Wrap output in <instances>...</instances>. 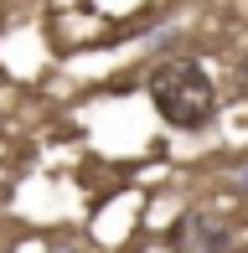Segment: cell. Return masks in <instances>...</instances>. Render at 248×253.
Listing matches in <instances>:
<instances>
[{"label": "cell", "mask_w": 248, "mask_h": 253, "mask_svg": "<svg viewBox=\"0 0 248 253\" xmlns=\"http://www.w3.org/2000/svg\"><path fill=\"white\" fill-rule=\"evenodd\" d=\"M150 103L171 129H202L217 114V88H212L207 67L191 57H171L150 73Z\"/></svg>", "instance_id": "obj_1"}, {"label": "cell", "mask_w": 248, "mask_h": 253, "mask_svg": "<svg viewBox=\"0 0 248 253\" xmlns=\"http://www.w3.org/2000/svg\"><path fill=\"white\" fill-rule=\"evenodd\" d=\"M171 253H233V233L207 212H186L171 227Z\"/></svg>", "instance_id": "obj_2"}, {"label": "cell", "mask_w": 248, "mask_h": 253, "mask_svg": "<svg viewBox=\"0 0 248 253\" xmlns=\"http://www.w3.org/2000/svg\"><path fill=\"white\" fill-rule=\"evenodd\" d=\"M238 98L248 103V57H243V62H238Z\"/></svg>", "instance_id": "obj_3"}, {"label": "cell", "mask_w": 248, "mask_h": 253, "mask_svg": "<svg viewBox=\"0 0 248 253\" xmlns=\"http://www.w3.org/2000/svg\"><path fill=\"white\" fill-rule=\"evenodd\" d=\"M243 197H248V170H243Z\"/></svg>", "instance_id": "obj_4"}]
</instances>
